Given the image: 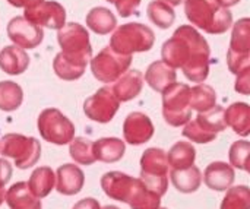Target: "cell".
Instances as JSON below:
<instances>
[{"label":"cell","instance_id":"obj_34","mask_svg":"<svg viewBox=\"0 0 250 209\" xmlns=\"http://www.w3.org/2000/svg\"><path fill=\"white\" fill-rule=\"evenodd\" d=\"M69 154L76 164L91 166L97 161L94 155V142L85 138H73L69 142Z\"/></svg>","mask_w":250,"mask_h":209},{"label":"cell","instance_id":"obj_17","mask_svg":"<svg viewBox=\"0 0 250 209\" xmlns=\"http://www.w3.org/2000/svg\"><path fill=\"white\" fill-rule=\"evenodd\" d=\"M144 82L145 81H144L142 72L138 69H130V70H126L119 79L113 82L111 89L120 103H126V101L136 98L141 94L144 88Z\"/></svg>","mask_w":250,"mask_h":209},{"label":"cell","instance_id":"obj_8","mask_svg":"<svg viewBox=\"0 0 250 209\" xmlns=\"http://www.w3.org/2000/svg\"><path fill=\"white\" fill-rule=\"evenodd\" d=\"M57 31V41L62 47L60 53L67 59L79 60L88 64L92 57V47L86 28L81 23L69 22Z\"/></svg>","mask_w":250,"mask_h":209},{"label":"cell","instance_id":"obj_36","mask_svg":"<svg viewBox=\"0 0 250 209\" xmlns=\"http://www.w3.org/2000/svg\"><path fill=\"white\" fill-rule=\"evenodd\" d=\"M250 144L248 141H237L230 146V166L243 171H249Z\"/></svg>","mask_w":250,"mask_h":209},{"label":"cell","instance_id":"obj_31","mask_svg":"<svg viewBox=\"0 0 250 209\" xmlns=\"http://www.w3.org/2000/svg\"><path fill=\"white\" fill-rule=\"evenodd\" d=\"M23 101L22 88L13 81L0 82V110L15 111L21 107Z\"/></svg>","mask_w":250,"mask_h":209},{"label":"cell","instance_id":"obj_32","mask_svg":"<svg viewBox=\"0 0 250 209\" xmlns=\"http://www.w3.org/2000/svg\"><path fill=\"white\" fill-rule=\"evenodd\" d=\"M146 13H148V18L152 23H155L158 28L161 29H167L173 25L174 19H176V12L174 9L161 1V0H154L148 4V9H146Z\"/></svg>","mask_w":250,"mask_h":209},{"label":"cell","instance_id":"obj_25","mask_svg":"<svg viewBox=\"0 0 250 209\" xmlns=\"http://www.w3.org/2000/svg\"><path fill=\"white\" fill-rule=\"evenodd\" d=\"M167 155V163L171 167V170H185L195 164L196 160V149L190 142L179 141L171 146Z\"/></svg>","mask_w":250,"mask_h":209},{"label":"cell","instance_id":"obj_12","mask_svg":"<svg viewBox=\"0 0 250 209\" xmlns=\"http://www.w3.org/2000/svg\"><path fill=\"white\" fill-rule=\"evenodd\" d=\"M23 18L41 28L60 29L66 23V10L59 1L42 0L34 6L25 7Z\"/></svg>","mask_w":250,"mask_h":209},{"label":"cell","instance_id":"obj_42","mask_svg":"<svg viewBox=\"0 0 250 209\" xmlns=\"http://www.w3.org/2000/svg\"><path fill=\"white\" fill-rule=\"evenodd\" d=\"M12 6H15V7H29V6H34V4H37V3H40V1H42V0H7Z\"/></svg>","mask_w":250,"mask_h":209},{"label":"cell","instance_id":"obj_30","mask_svg":"<svg viewBox=\"0 0 250 209\" xmlns=\"http://www.w3.org/2000/svg\"><path fill=\"white\" fill-rule=\"evenodd\" d=\"M53 69H54V73L60 79L76 81L85 73L86 63H82V62L73 60V59H67L62 53H59V54H56V57L53 60Z\"/></svg>","mask_w":250,"mask_h":209},{"label":"cell","instance_id":"obj_10","mask_svg":"<svg viewBox=\"0 0 250 209\" xmlns=\"http://www.w3.org/2000/svg\"><path fill=\"white\" fill-rule=\"evenodd\" d=\"M132 64V56L116 53L110 45L104 47L95 57H91V70L95 79L104 84H113Z\"/></svg>","mask_w":250,"mask_h":209},{"label":"cell","instance_id":"obj_1","mask_svg":"<svg viewBox=\"0 0 250 209\" xmlns=\"http://www.w3.org/2000/svg\"><path fill=\"white\" fill-rule=\"evenodd\" d=\"M209 56L208 41L192 25L179 26L161 48L164 63L182 69L189 81L198 84L205 82L209 75Z\"/></svg>","mask_w":250,"mask_h":209},{"label":"cell","instance_id":"obj_33","mask_svg":"<svg viewBox=\"0 0 250 209\" xmlns=\"http://www.w3.org/2000/svg\"><path fill=\"white\" fill-rule=\"evenodd\" d=\"M234 53L250 54V19L242 18L233 25L230 48Z\"/></svg>","mask_w":250,"mask_h":209},{"label":"cell","instance_id":"obj_24","mask_svg":"<svg viewBox=\"0 0 250 209\" xmlns=\"http://www.w3.org/2000/svg\"><path fill=\"white\" fill-rule=\"evenodd\" d=\"M85 21H86V26L98 35L110 34L117 25V19H116L114 13L110 9L103 7V6L92 7L86 13Z\"/></svg>","mask_w":250,"mask_h":209},{"label":"cell","instance_id":"obj_7","mask_svg":"<svg viewBox=\"0 0 250 209\" xmlns=\"http://www.w3.org/2000/svg\"><path fill=\"white\" fill-rule=\"evenodd\" d=\"M163 117L166 123L173 127L185 126L192 117L189 101L190 86L186 84L174 82L163 92Z\"/></svg>","mask_w":250,"mask_h":209},{"label":"cell","instance_id":"obj_9","mask_svg":"<svg viewBox=\"0 0 250 209\" xmlns=\"http://www.w3.org/2000/svg\"><path fill=\"white\" fill-rule=\"evenodd\" d=\"M41 138L54 145H66L75 138V125L57 108H45L37 120Z\"/></svg>","mask_w":250,"mask_h":209},{"label":"cell","instance_id":"obj_18","mask_svg":"<svg viewBox=\"0 0 250 209\" xmlns=\"http://www.w3.org/2000/svg\"><path fill=\"white\" fill-rule=\"evenodd\" d=\"M234 168L223 161H215L211 163L205 173H204V182L211 190L217 192H226L229 188L233 186L234 183Z\"/></svg>","mask_w":250,"mask_h":209},{"label":"cell","instance_id":"obj_20","mask_svg":"<svg viewBox=\"0 0 250 209\" xmlns=\"http://www.w3.org/2000/svg\"><path fill=\"white\" fill-rule=\"evenodd\" d=\"M9 209H42L41 199L35 198L26 182H18L9 188L4 195Z\"/></svg>","mask_w":250,"mask_h":209},{"label":"cell","instance_id":"obj_13","mask_svg":"<svg viewBox=\"0 0 250 209\" xmlns=\"http://www.w3.org/2000/svg\"><path fill=\"white\" fill-rule=\"evenodd\" d=\"M7 37L21 48H35L44 40V31L41 26L34 25L32 22L26 21L23 16H15L7 23Z\"/></svg>","mask_w":250,"mask_h":209},{"label":"cell","instance_id":"obj_14","mask_svg":"<svg viewBox=\"0 0 250 209\" xmlns=\"http://www.w3.org/2000/svg\"><path fill=\"white\" fill-rule=\"evenodd\" d=\"M123 136L130 145H142L154 136V125L145 113L133 111L125 119Z\"/></svg>","mask_w":250,"mask_h":209},{"label":"cell","instance_id":"obj_44","mask_svg":"<svg viewBox=\"0 0 250 209\" xmlns=\"http://www.w3.org/2000/svg\"><path fill=\"white\" fill-rule=\"evenodd\" d=\"M161 1H164L167 4H170L171 7H174V6H179L180 3H183L185 0H161Z\"/></svg>","mask_w":250,"mask_h":209},{"label":"cell","instance_id":"obj_23","mask_svg":"<svg viewBox=\"0 0 250 209\" xmlns=\"http://www.w3.org/2000/svg\"><path fill=\"white\" fill-rule=\"evenodd\" d=\"M125 151H126L125 141L119 138H101L94 142L95 160L105 164H113L120 161L125 155Z\"/></svg>","mask_w":250,"mask_h":209},{"label":"cell","instance_id":"obj_27","mask_svg":"<svg viewBox=\"0 0 250 209\" xmlns=\"http://www.w3.org/2000/svg\"><path fill=\"white\" fill-rule=\"evenodd\" d=\"M170 179L173 186L182 193H193L202 185V173L196 166L185 170H171Z\"/></svg>","mask_w":250,"mask_h":209},{"label":"cell","instance_id":"obj_16","mask_svg":"<svg viewBox=\"0 0 250 209\" xmlns=\"http://www.w3.org/2000/svg\"><path fill=\"white\" fill-rule=\"evenodd\" d=\"M85 185L83 171L75 164H63L56 173V190L64 196L78 195Z\"/></svg>","mask_w":250,"mask_h":209},{"label":"cell","instance_id":"obj_15","mask_svg":"<svg viewBox=\"0 0 250 209\" xmlns=\"http://www.w3.org/2000/svg\"><path fill=\"white\" fill-rule=\"evenodd\" d=\"M135 180V177H130L125 173L108 171L101 177V188L110 199L127 204Z\"/></svg>","mask_w":250,"mask_h":209},{"label":"cell","instance_id":"obj_39","mask_svg":"<svg viewBox=\"0 0 250 209\" xmlns=\"http://www.w3.org/2000/svg\"><path fill=\"white\" fill-rule=\"evenodd\" d=\"M237 79H236V85H234V89L239 92V94H243V95H249L250 94V69L249 70H245L239 75H236Z\"/></svg>","mask_w":250,"mask_h":209},{"label":"cell","instance_id":"obj_28","mask_svg":"<svg viewBox=\"0 0 250 209\" xmlns=\"http://www.w3.org/2000/svg\"><path fill=\"white\" fill-rule=\"evenodd\" d=\"M127 204L132 209H158L161 205V196L149 190L141 179H136Z\"/></svg>","mask_w":250,"mask_h":209},{"label":"cell","instance_id":"obj_3","mask_svg":"<svg viewBox=\"0 0 250 209\" xmlns=\"http://www.w3.org/2000/svg\"><path fill=\"white\" fill-rule=\"evenodd\" d=\"M154 31L139 22H129L120 25L110 38V47L116 53L123 56L149 51L154 47Z\"/></svg>","mask_w":250,"mask_h":209},{"label":"cell","instance_id":"obj_46","mask_svg":"<svg viewBox=\"0 0 250 209\" xmlns=\"http://www.w3.org/2000/svg\"><path fill=\"white\" fill-rule=\"evenodd\" d=\"M101 209H120V208H117V207H114V205H107V207H104V208H101Z\"/></svg>","mask_w":250,"mask_h":209},{"label":"cell","instance_id":"obj_45","mask_svg":"<svg viewBox=\"0 0 250 209\" xmlns=\"http://www.w3.org/2000/svg\"><path fill=\"white\" fill-rule=\"evenodd\" d=\"M4 195H6V192H4V189H0V205L4 202Z\"/></svg>","mask_w":250,"mask_h":209},{"label":"cell","instance_id":"obj_41","mask_svg":"<svg viewBox=\"0 0 250 209\" xmlns=\"http://www.w3.org/2000/svg\"><path fill=\"white\" fill-rule=\"evenodd\" d=\"M72 209H101V205L98 204L97 199H94V198H86V199L79 201Z\"/></svg>","mask_w":250,"mask_h":209},{"label":"cell","instance_id":"obj_2","mask_svg":"<svg viewBox=\"0 0 250 209\" xmlns=\"http://www.w3.org/2000/svg\"><path fill=\"white\" fill-rule=\"evenodd\" d=\"M185 12L192 26L207 34L220 35L233 25V13L217 0H185Z\"/></svg>","mask_w":250,"mask_h":209},{"label":"cell","instance_id":"obj_48","mask_svg":"<svg viewBox=\"0 0 250 209\" xmlns=\"http://www.w3.org/2000/svg\"><path fill=\"white\" fill-rule=\"evenodd\" d=\"M158 209H167V208H158Z\"/></svg>","mask_w":250,"mask_h":209},{"label":"cell","instance_id":"obj_6","mask_svg":"<svg viewBox=\"0 0 250 209\" xmlns=\"http://www.w3.org/2000/svg\"><path fill=\"white\" fill-rule=\"evenodd\" d=\"M227 129L224 120V108L215 105L208 111L198 113L193 120L185 125L182 135L196 144H209L217 139V135Z\"/></svg>","mask_w":250,"mask_h":209},{"label":"cell","instance_id":"obj_38","mask_svg":"<svg viewBox=\"0 0 250 209\" xmlns=\"http://www.w3.org/2000/svg\"><path fill=\"white\" fill-rule=\"evenodd\" d=\"M142 0H114L116 9L122 18H129L133 13H138V7Z\"/></svg>","mask_w":250,"mask_h":209},{"label":"cell","instance_id":"obj_21","mask_svg":"<svg viewBox=\"0 0 250 209\" xmlns=\"http://www.w3.org/2000/svg\"><path fill=\"white\" fill-rule=\"evenodd\" d=\"M29 66V56L18 45H6L0 51V69L7 75H22Z\"/></svg>","mask_w":250,"mask_h":209},{"label":"cell","instance_id":"obj_5","mask_svg":"<svg viewBox=\"0 0 250 209\" xmlns=\"http://www.w3.org/2000/svg\"><path fill=\"white\" fill-rule=\"evenodd\" d=\"M0 154L12 158L15 166L21 170L34 167L41 158V145L32 136L19 133H7L0 141Z\"/></svg>","mask_w":250,"mask_h":209},{"label":"cell","instance_id":"obj_40","mask_svg":"<svg viewBox=\"0 0 250 209\" xmlns=\"http://www.w3.org/2000/svg\"><path fill=\"white\" fill-rule=\"evenodd\" d=\"M12 173H13V168L10 163L0 158V189H3L9 183V180L12 179Z\"/></svg>","mask_w":250,"mask_h":209},{"label":"cell","instance_id":"obj_43","mask_svg":"<svg viewBox=\"0 0 250 209\" xmlns=\"http://www.w3.org/2000/svg\"><path fill=\"white\" fill-rule=\"evenodd\" d=\"M217 1H218L223 7H227V9H229V7H231V6H236L240 0H217Z\"/></svg>","mask_w":250,"mask_h":209},{"label":"cell","instance_id":"obj_22","mask_svg":"<svg viewBox=\"0 0 250 209\" xmlns=\"http://www.w3.org/2000/svg\"><path fill=\"white\" fill-rule=\"evenodd\" d=\"M226 125L230 126L239 136H249L250 133V107L246 103H233L224 110Z\"/></svg>","mask_w":250,"mask_h":209},{"label":"cell","instance_id":"obj_35","mask_svg":"<svg viewBox=\"0 0 250 209\" xmlns=\"http://www.w3.org/2000/svg\"><path fill=\"white\" fill-rule=\"evenodd\" d=\"M221 202V209H250V190L248 186L229 188Z\"/></svg>","mask_w":250,"mask_h":209},{"label":"cell","instance_id":"obj_4","mask_svg":"<svg viewBox=\"0 0 250 209\" xmlns=\"http://www.w3.org/2000/svg\"><path fill=\"white\" fill-rule=\"evenodd\" d=\"M141 182L158 196H164L168 189V163L166 151L148 148L141 157Z\"/></svg>","mask_w":250,"mask_h":209},{"label":"cell","instance_id":"obj_29","mask_svg":"<svg viewBox=\"0 0 250 209\" xmlns=\"http://www.w3.org/2000/svg\"><path fill=\"white\" fill-rule=\"evenodd\" d=\"M189 101L192 110L204 113L217 105V92L212 86L207 84H198L196 86L190 88Z\"/></svg>","mask_w":250,"mask_h":209},{"label":"cell","instance_id":"obj_47","mask_svg":"<svg viewBox=\"0 0 250 209\" xmlns=\"http://www.w3.org/2000/svg\"><path fill=\"white\" fill-rule=\"evenodd\" d=\"M107 1H108V3H113V1H114V0H107Z\"/></svg>","mask_w":250,"mask_h":209},{"label":"cell","instance_id":"obj_26","mask_svg":"<svg viewBox=\"0 0 250 209\" xmlns=\"http://www.w3.org/2000/svg\"><path fill=\"white\" fill-rule=\"evenodd\" d=\"M54 186H56V174L50 167L35 168L28 180V188L31 193L38 199L48 196L54 189Z\"/></svg>","mask_w":250,"mask_h":209},{"label":"cell","instance_id":"obj_37","mask_svg":"<svg viewBox=\"0 0 250 209\" xmlns=\"http://www.w3.org/2000/svg\"><path fill=\"white\" fill-rule=\"evenodd\" d=\"M227 66L229 70L234 75H239L250 69V54L234 53L231 50L227 51Z\"/></svg>","mask_w":250,"mask_h":209},{"label":"cell","instance_id":"obj_11","mask_svg":"<svg viewBox=\"0 0 250 209\" xmlns=\"http://www.w3.org/2000/svg\"><path fill=\"white\" fill-rule=\"evenodd\" d=\"M119 107L120 101L114 95L111 86H103L94 95L85 100L83 113L88 119L104 125L113 120Z\"/></svg>","mask_w":250,"mask_h":209},{"label":"cell","instance_id":"obj_19","mask_svg":"<svg viewBox=\"0 0 250 209\" xmlns=\"http://www.w3.org/2000/svg\"><path fill=\"white\" fill-rule=\"evenodd\" d=\"M177 79V73L173 67H170L163 60H157L151 63L145 72L144 81L157 92H163L167 86L174 84Z\"/></svg>","mask_w":250,"mask_h":209}]
</instances>
